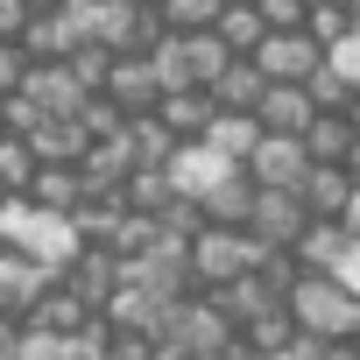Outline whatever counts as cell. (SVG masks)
I'll return each instance as SVG.
<instances>
[{
    "mask_svg": "<svg viewBox=\"0 0 360 360\" xmlns=\"http://www.w3.org/2000/svg\"><path fill=\"white\" fill-rule=\"evenodd\" d=\"M353 191H360V184H353L346 169L318 162V169L304 176V191H297V198H304V212H311V219H332V226H339V219H346V205H353Z\"/></svg>",
    "mask_w": 360,
    "mask_h": 360,
    "instance_id": "obj_13",
    "label": "cell"
},
{
    "mask_svg": "<svg viewBox=\"0 0 360 360\" xmlns=\"http://www.w3.org/2000/svg\"><path fill=\"white\" fill-rule=\"evenodd\" d=\"M346 176H353V184H360V141H353V155H346Z\"/></svg>",
    "mask_w": 360,
    "mask_h": 360,
    "instance_id": "obj_31",
    "label": "cell"
},
{
    "mask_svg": "<svg viewBox=\"0 0 360 360\" xmlns=\"http://www.w3.org/2000/svg\"><path fill=\"white\" fill-rule=\"evenodd\" d=\"M346 120H353V127H360V92H353V106H346Z\"/></svg>",
    "mask_w": 360,
    "mask_h": 360,
    "instance_id": "obj_32",
    "label": "cell"
},
{
    "mask_svg": "<svg viewBox=\"0 0 360 360\" xmlns=\"http://www.w3.org/2000/svg\"><path fill=\"white\" fill-rule=\"evenodd\" d=\"M205 148H219L226 162H240V169H248V155L262 148V120H248V113H219V120L205 127Z\"/></svg>",
    "mask_w": 360,
    "mask_h": 360,
    "instance_id": "obj_19",
    "label": "cell"
},
{
    "mask_svg": "<svg viewBox=\"0 0 360 360\" xmlns=\"http://www.w3.org/2000/svg\"><path fill=\"white\" fill-rule=\"evenodd\" d=\"M57 283H64L57 269H43V262H29V255H8V248H0V318L29 325V318H36V304H43Z\"/></svg>",
    "mask_w": 360,
    "mask_h": 360,
    "instance_id": "obj_6",
    "label": "cell"
},
{
    "mask_svg": "<svg viewBox=\"0 0 360 360\" xmlns=\"http://www.w3.org/2000/svg\"><path fill=\"white\" fill-rule=\"evenodd\" d=\"M262 262H269V248H262L255 233L205 226V233L191 240V290H198V297H219V290H233V283L262 276Z\"/></svg>",
    "mask_w": 360,
    "mask_h": 360,
    "instance_id": "obj_2",
    "label": "cell"
},
{
    "mask_svg": "<svg viewBox=\"0 0 360 360\" xmlns=\"http://www.w3.org/2000/svg\"><path fill=\"white\" fill-rule=\"evenodd\" d=\"M240 346L233 318L212 304V297H184V304H169L162 332H155V353H184V360H226Z\"/></svg>",
    "mask_w": 360,
    "mask_h": 360,
    "instance_id": "obj_3",
    "label": "cell"
},
{
    "mask_svg": "<svg viewBox=\"0 0 360 360\" xmlns=\"http://www.w3.org/2000/svg\"><path fill=\"white\" fill-rule=\"evenodd\" d=\"M226 15V0H169L162 8V36H212Z\"/></svg>",
    "mask_w": 360,
    "mask_h": 360,
    "instance_id": "obj_21",
    "label": "cell"
},
{
    "mask_svg": "<svg viewBox=\"0 0 360 360\" xmlns=\"http://www.w3.org/2000/svg\"><path fill=\"white\" fill-rule=\"evenodd\" d=\"M304 92H311V106H318V113H346V106H353V85H346L332 64H318V78H311Z\"/></svg>",
    "mask_w": 360,
    "mask_h": 360,
    "instance_id": "obj_24",
    "label": "cell"
},
{
    "mask_svg": "<svg viewBox=\"0 0 360 360\" xmlns=\"http://www.w3.org/2000/svg\"><path fill=\"white\" fill-rule=\"evenodd\" d=\"M346 255H353V233L332 226V219H318V226L304 233V248H297V269H304V276H339Z\"/></svg>",
    "mask_w": 360,
    "mask_h": 360,
    "instance_id": "obj_16",
    "label": "cell"
},
{
    "mask_svg": "<svg viewBox=\"0 0 360 360\" xmlns=\"http://www.w3.org/2000/svg\"><path fill=\"white\" fill-rule=\"evenodd\" d=\"M0 360H22V325L0 318Z\"/></svg>",
    "mask_w": 360,
    "mask_h": 360,
    "instance_id": "obj_29",
    "label": "cell"
},
{
    "mask_svg": "<svg viewBox=\"0 0 360 360\" xmlns=\"http://www.w3.org/2000/svg\"><path fill=\"white\" fill-rule=\"evenodd\" d=\"M0 248H8V255H29V262H43V269H57V276L85 255L78 219H57V212H43V205H29V198H0Z\"/></svg>",
    "mask_w": 360,
    "mask_h": 360,
    "instance_id": "obj_1",
    "label": "cell"
},
{
    "mask_svg": "<svg viewBox=\"0 0 360 360\" xmlns=\"http://www.w3.org/2000/svg\"><path fill=\"white\" fill-rule=\"evenodd\" d=\"M262 99H269V78L255 71V57H240V64L212 85V106H219V113H248V120H255V113H262Z\"/></svg>",
    "mask_w": 360,
    "mask_h": 360,
    "instance_id": "obj_15",
    "label": "cell"
},
{
    "mask_svg": "<svg viewBox=\"0 0 360 360\" xmlns=\"http://www.w3.org/2000/svg\"><path fill=\"white\" fill-rule=\"evenodd\" d=\"M311 148L290 141V134H262V148L248 155V176H255V191H304V176H311Z\"/></svg>",
    "mask_w": 360,
    "mask_h": 360,
    "instance_id": "obj_8",
    "label": "cell"
},
{
    "mask_svg": "<svg viewBox=\"0 0 360 360\" xmlns=\"http://www.w3.org/2000/svg\"><path fill=\"white\" fill-rule=\"evenodd\" d=\"M318 64H325V50H318L311 36H269V43L255 50V71H262L269 85H311Z\"/></svg>",
    "mask_w": 360,
    "mask_h": 360,
    "instance_id": "obj_9",
    "label": "cell"
},
{
    "mask_svg": "<svg viewBox=\"0 0 360 360\" xmlns=\"http://www.w3.org/2000/svg\"><path fill=\"white\" fill-rule=\"evenodd\" d=\"M162 176H169V191L184 198V205H205V198L226 184V176H240V162H226L219 148L191 141V148H176V155H169V169H162Z\"/></svg>",
    "mask_w": 360,
    "mask_h": 360,
    "instance_id": "obj_7",
    "label": "cell"
},
{
    "mask_svg": "<svg viewBox=\"0 0 360 360\" xmlns=\"http://www.w3.org/2000/svg\"><path fill=\"white\" fill-rule=\"evenodd\" d=\"M255 120H262V134H290V141H304L311 120H318V106H311L304 85H269V99H262Z\"/></svg>",
    "mask_w": 360,
    "mask_h": 360,
    "instance_id": "obj_11",
    "label": "cell"
},
{
    "mask_svg": "<svg viewBox=\"0 0 360 360\" xmlns=\"http://www.w3.org/2000/svg\"><path fill=\"white\" fill-rule=\"evenodd\" d=\"M325 64H332V71H339V78H346V85L360 92V29H353V36H346L339 50H325Z\"/></svg>",
    "mask_w": 360,
    "mask_h": 360,
    "instance_id": "obj_26",
    "label": "cell"
},
{
    "mask_svg": "<svg viewBox=\"0 0 360 360\" xmlns=\"http://www.w3.org/2000/svg\"><path fill=\"white\" fill-rule=\"evenodd\" d=\"M36 148L29 141H15V134H0V198H29L36 191Z\"/></svg>",
    "mask_w": 360,
    "mask_h": 360,
    "instance_id": "obj_20",
    "label": "cell"
},
{
    "mask_svg": "<svg viewBox=\"0 0 360 360\" xmlns=\"http://www.w3.org/2000/svg\"><path fill=\"white\" fill-rule=\"evenodd\" d=\"M155 120L169 127L176 148H191V141H205V127L219 120V106H212V92H169V99L155 106Z\"/></svg>",
    "mask_w": 360,
    "mask_h": 360,
    "instance_id": "obj_12",
    "label": "cell"
},
{
    "mask_svg": "<svg viewBox=\"0 0 360 360\" xmlns=\"http://www.w3.org/2000/svg\"><path fill=\"white\" fill-rule=\"evenodd\" d=\"M22 85H29V57H22V43H0V99H22Z\"/></svg>",
    "mask_w": 360,
    "mask_h": 360,
    "instance_id": "obj_25",
    "label": "cell"
},
{
    "mask_svg": "<svg viewBox=\"0 0 360 360\" xmlns=\"http://www.w3.org/2000/svg\"><path fill=\"white\" fill-rule=\"evenodd\" d=\"M29 22H36V15L22 8V0H0V43H22V36H29Z\"/></svg>",
    "mask_w": 360,
    "mask_h": 360,
    "instance_id": "obj_27",
    "label": "cell"
},
{
    "mask_svg": "<svg viewBox=\"0 0 360 360\" xmlns=\"http://www.w3.org/2000/svg\"><path fill=\"white\" fill-rule=\"evenodd\" d=\"M255 198H262V191H255V176L240 169V176H226V184H219V191H212L198 212H205V226H233V233H248V219H255Z\"/></svg>",
    "mask_w": 360,
    "mask_h": 360,
    "instance_id": "obj_14",
    "label": "cell"
},
{
    "mask_svg": "<svg viewBox=\"0 0 360 360\" xmlns=\"http://www.w3.org/2000/svg\"><path fill=\"white\" fill-rule=\"evenodd\" d=\"M353 353H360V332H353Z\"/></svg>",
    "mask_w": 360,
    "mask_h": 360,
    "instance_id": "obj_33",
    "label": "cell"
},
{
    "mask_svg": "<svg viewBox=\"0 0 360 360\" xmlns=\"http://www.w3.org/2000/svg\"><path fill=\"white\" fill-rule=\"evenodd\" d=\"M233 57H255L262 43H269V29H262V8L255 0H226V15H219V29H212Z\"/></svg>",
    "mask_w": 360,
    "mask_h": 360,
    "instance_id": "obj_18",
    "label": "cell"
},
{
    "mask_svg": "<svg viewBox=\"0 0 360 360\" xmlns=\"http://www.w3.org/2000/svg\"><path fill=\"white\" fill-rule=\"evenodd\" d=\"M339 226H346V233L360 240V191H353V205H346V219H339Z\"/></svg>",
    "mask_w": 360,
    "mask_h": 360,
    "instance_id": "obj_30",
    "label": "cell"
},
{
    "mask_svg": "<svg viewBox=\"0 0 360 360\" xmlns=\"http://www.w3.org/2000/svg\"><path fill=\"white\" fill-rule=\"evenodd\" d=\"M64 290H71V297H78L92 318H106V304L120 297V262H113L106 248H85V255L64 269Z\"/></svg>",
    "mask_w": 360,
    "mask_h": 360,
    "instance_id": "obj_10",
    "label": "cell"
},
{
    "mask_svg": "<svg viewBox=\"0 0 360 360\" xmlns=\"http://www.w3.org/2000/svg\"><path fill=\"white\" fill-rule=\"evenodd\" d=\"M353 141H360V127H353L346 113H318V120H311V134H304V148H311V162H332V169H346V155H353Z\"/></svg>",
    "mask_w": 360,
    "mask_h": 360,
    "instance_id": "obj_17",
    "label": "cell"
},
{
    "mask_svg": "<svg viewBox=\"0 0 360 360\" xmlns=\"http://www.w3.org/2000/svg\"><path fill=\"white\" fill-rule=\"evenodd\" d=\"M311 226H318V219L304 212L297 191H262V198H255V219H248V233H255L269 255H297Z\"/></svg>",
    "mask_w": 360,
    "mask_h": 360,
    "instance_id": "obj_5",
    "label": "cell"
},
{
    "mask_svg": "<svg viewBox=\"0 0 360 360\" xmlns=\"http://www.w3.org/2000/svg\"><path fill=\"white\" fill-rule=\"evenodd\" d=\"M283 304H290V318H297V332H304V339L353 346V332H360V297H346L332 276H304Z\"/></svg>",
    "mask_w": 360,
    "mask_h": 360,
    "instance_id": "obj_4",
    "label": "cell"
},
{
    "mask_svg": "<svg viewBox=\"0 0 360 360\" xmlns=\"http://www.w3.org/2000/svg\"><path fill=\"white\" fill-rule=\"evenodd\" d=\"M127 148H134V169H169V155H176V141H169V127L155 113L127 120Z\"/></svg>",
    "mask_w": 360,
    "mask_h": 360,
    "instance_id": "obj_22",
    "label": "cell"
},
{
    "mask_svg": "<svg viewBox=\"0 0 360 360\" xmlns=\"http://www.w3.org/2000/svg\"><path fill=\"white\" fill-rule=\"evenodd\" d=\"M85 325H92V311H85L64 283H57V290L36 304V318H29V332H85Z\"/></svg>",
    "mask_w": 360,
    "mask_h": 360,
    "instance_id": "obj_23",
    "label": "cell"
},
{
    "mask_svg": "<svg viewBox=\"0 0 360 360\" xmlns=\"http://www.w3.org/2000/svg\"><path fill=\"white\" fill-rule=\"evenodd\" d=\"M332 283H339V290H346V297H360V240H353V255H346V262H339V276H332Z\"/></svg>",
    "mask_w": 360,
    "mask_h": 360,
    "instance_id": "obj_28",
    "label": "cell"
}]
</instances>
